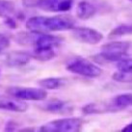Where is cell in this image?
I'll use <instances>...</instances> for the list:
<instances>
[{"label":"cell","instance_id":"cell-2","mask_svg":"<svg viewBox=\"0 0 132 132\" xmlns=\"http://www.w3.org/2000/svg\"><path fill=\"white\" fill-rule=\"evenodd\" d=\"M15 40L23 45H32L34 46V48H39L49 47V46L57 47L63 42V39L61 37L50 35V34L31 31L30 33L20 32L16 34Z\"/></svg>","mask_w":132,"mask_h":132},{"label":"cell","instance_id":"cell-9","mask_svg":"<svg viewBox=\"0 0 132 132\" xmlns=\"http://www.w3.org/2000/svg\"><path fill=\"white\" fill-rule=\"evenodd\" d=\"M40 108L45 112H49L52 114H67L70 113L71 108L69 106V104L61 99L53 98L48 100L46 102L42 104Z\"/></svg>","mask_w":132,"mask_h":132},{"label":"cell","instance_id":"cell-8","mask_svg":"<svg viewBox=\"0 0 132 132\" xmlns=\"http://www.w3.org/2000/svg\"><path fill=\"white\" fill-rule=\"evenodd\" d=\"M73 5V0H37L35 6L40 10L51 13L70 11Z\"/></svg>","mask_w":132,"mask_h":132},{"label":"cell","instance_id":"cell-23","mask_svg":"<svg viewBox=\"0 0 132 132\" xmlns=\"http://www.w3.org/2000/svg\"><path fill=\"white\" fill-rule=\"evenodd\" d=\"M129 1H130V2H131V3H132V0H129Z\"/></svg>","mask_w":132,"mask_h":132},{"label":"cell","instance_id":"cell-16","mask_svg":"<svg viewBox=\"0 0 132 132\" xmlns=\"http://www.w3.org/2000/svg\"><path fill=\"white\" fill-rule=\"evenodd\" d=\"M15 12V3L10 0H0V18H9Z\"/></svg>","mask_w":132,"mask_h":132},{"label":"cell","instance_id":"cell-12","mask_svg":"<svg viewBox=\"0 0 132 132\" xmlns=\"http://www.w3.org/2000/svg\"><path fill=\"white\" fill-rule=\"evenodd\" d=\"M96 13V7L95 4H93L90 1L83 0L80 1L76 8V15L80 19H89L95 15Z\"/></svg>","mask_w":132,"mask_h":132},{"label":"cell","instance_id":"cell-15","mask_svg":"<svg viewBox=\"0 0 132 132\" xmlns=\"http://www.w3.org/2000/svg\"><path fill=\"white\" fill-rule=\"evenodd\" d=\"M126 35H132L131 23H123V24L118 25L109 33L108 38L109 39H116V38H120L122 36H126Z\"/></svg>","mask_w":132,"mask_h":132},{"label":"cell","instance_id":"cell-6","mask_svg":"<svg viewBox=\"0 0 132 132\" xmlns=\"http://www.w3.org/2000/svg\"><path fill=\"white\" fill-rule=\"evenodd\" d=\"M82 121L79 118H67L49 121L40 127L43 132H76L82 127Z\"/></svg>","mask_w":132,"mask_h":132},{"label":"cell","instance_id":"cell-22","mask_svg":"<svg viewBox=\"0 0 132 132\" xmlns=\"http://www.w3.org/2000/svg\"><path fill=\"white\" fill-rule=\"evenodd\" d=\"M121 131L122 132H132V122L131 123H129V125H127L126 126H125L123 128L121 129Z\"/></svg>","mask_w":132,"mask_h":132},{"label":"cell","instance_id":"cell-17","mask_svg":"<svg viewBox=\"0 0 132 132\" xmlns=\"http://www.w3.org/2000/svg\"><path fill=\"white\" fill-rule=\"evenodd\" d=\"M117 69L122 72L132 73V58H125L119 61L117 64Z\"/></svg>","mask_w":132,"mask_h":132},{"label":"cell","instance_id":"cell-18","mask_svg":"<svg viewBox=\"0 0 132 132\" xmlns=\"http://www.w3.org/2000/svg\"><path fill=\"white\" fill-rule=\"evenodd\" d=\"M113 79L118 82H130L132 83V73H127V72H122V71H118L113 74Z\"/></svg>","mask_w":132,"mask_h":132},{"label":"cell","instance_id":"cell-21","mask_svg":"<svg viewBox=\"0 0 132 132\" xmlns=\"http://www.w3.org/2000/svg\"><path fill=\"white\" fill-rule=\"evenodd\" d=\"M4 23L9 27V28H12V29H15L16 28V22L15 20L12 16H9V18H6L5 19V21Z\"/></svg>","mask_w":132,"mask_h":132},{"label":"cell","instance_id":"cell-19","mask_svg":"<svg viewBox=\"0 0 132 132\" xmlns=\"http://www.w3.org/2000/svg\"><path fill=\"white\" fill-rule=\"evenodd\" d=\"M10 46V40L6 36L0 34V53Z\"/></svg>","mask_w":132,"mask_h":132},{"label":"cell","instance_id":"cell-5","mask_svg":"<svg viewBox=\"0 0 132 132\" xmlns=\"http://www.w3.org/2000/svg\"><path fill=\"white\" fill-rule=\"evenodd\" d=\"M7 94L12 97L23 101H43L47 96V92L42 87H10L7 89Z\"/></svg>","mask_w":132,"mask_h":132},{"label":"cell","instance_id":"cell-4","mask_svg":"<svg viewBox=\"0 0 132 132\" xmlns=\"http://www.w3.org/2000/svg\"><path fill=\"white\" fill-rule=\"evenodd\" d=\"M66 69L72 73L90 78L98 77L102 73V70L99 67L82 57H75L71 59L70 62H68Z\"/></svg>","mask_w":132,"mask_h":132},{"label":"cell","instance_id":"cell-7","mask_svg":"<svg viewBox=\"0 0 132 132\" xmlns=\"http://www.w3.org/2000/svg\"><path fill=\"white\" fill-rule=\"evenodd\" d=\"M71 35L77 42L87 44H96L103 39L101 32L88 27H75Z\"/></svg>","mask_w":132,"mask_h":132},{"label":"cell","instance_id":"cell-13","mask_svg":"<svg viewBox=\"0 0 132 132\" xmlns=\"http://www.w3.org/2000/svg\"><path fill=\"white\" fill-rule=\"evenodd\" d=\"M56 47L53 46H49V47H39L34 48V51L32 53V57L37 59L39 61H49L55 58L57 55V52L55 50Z\"/></svg>","mask_w":132,"mask_h":132},{"label":"cell","instance_id":"cell-14","mask_svg":"<svg viewBox=\"0 0 132 132\" xmlns=\"http://www.w3.org/2000/svg\"><path fill=\"white\" fill-rule=\"evenodd\" d=\"M38 83L40 85V87L46 90H57V89L62 88L66 84V80L61 77H48V78L40 79Z\"/></svg>","mask_w":132,"mask_h":132},{"label":"cell","instance_id":"cell-10","mask_svg":"<svg viewBox=\"0 0 132 132\" xmlns=\"http://www.w3.org/2000/svg\"><path fill=\"white\" fill-rule=\"evenodd\" d=\"M27 104L19 101L15 97H7L0 95V110L12 111V112H25L27 110Z\"/></svg>","mask_w":132,"mask_h":132},{"label":"cell","instance_id":"cell-1","mask_svg":"<svg viewBox=\"0 0 132 132\" xmlns=\"http://www.w3.org/2000/svg\"><path fill=\"white\" fill-rule=\"evenodd\" d=\"M26 27L30 31L40 33L68 31L75 28V20L70 15L33 16L27 20Z\"/></svg>","mask_w":132,"mask_h":132},{"label":"cell","instance_id":"cell-11","mask_svg":"<svg viewBox=\"0 0 132 132\" xmlns=\"http://www.w3.org/2000/svg\"><path fill=\"white\" fill-rule=\"evenodd\" d=\"M32 54L25 51H12L6 58V64L9 67H22L29 64Z\"/></svg>","mask_w":132,"mask_h":132},{"label":"cell","instance_id":"cell-3","mask_svg":"<svg viewBox=\"0 0 132 132\" xmlns=\"http://www.w3.org/2000/svg\"><path fill=\"white\" fill-rule=\"evenodd\" d=\"M130 47L128 42H112L104 44L102 51L93 56V59L96 63L102 64L107 62H119L127 56V52Z\"/></svg>","mask_w":132,"mask_h":132},{"label":"cell","instance_id":"cell-20","mask_svg":"<svg viewBox=\"0 0 132 132\" xmlns=\"http://www.w3.org/2000/svg\"><path fill=\"white\" fill-rule=\"evenodd\" d=\"M19 129V125L18 123H15V121H10L6 123V126H5V130L6 131H15V130H18Z\"/></svg>","mask_w":132,"mask_h":132}]
</instances>
